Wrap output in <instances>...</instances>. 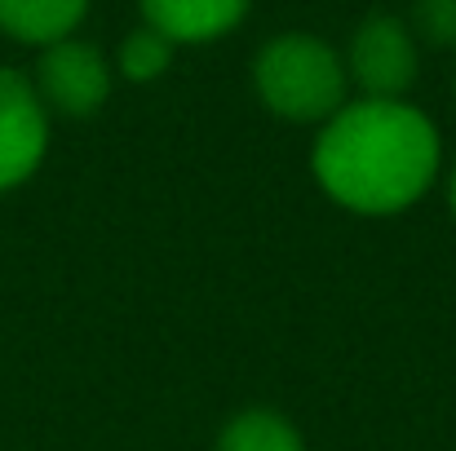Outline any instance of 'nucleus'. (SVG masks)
I'll return each instance as SVG.
<instances>
[{
  "instance_id": "4",
  "label": "nucleus",
  "mask_w": 456,
  "mask_h": 451,
  "mask_svg": "<svg viewBox=\"0 0 456 451\" xmlns=\"http://www.w3.org/2000/svg\"><path fill=\"white\" fill-rule=\"evenodd\" d=\"M31 85H36L45 111H58L67 120H85V116L102 111V102L111 98V62L98 44L71 36V40L40 49Z\"/></svg>"
},
{
  "instance_id": "11",
  "label": "nucleus",
  "mask_w": 456,
  "mask_h": 451,
  "mask_svg": "<svg viewBox=\"0 0 456 451\" xmlns=\"http://www.w3.org/2000/svg\"><path fill=\"white\" fill-rule=\"evenodd\" d=\"M448 204H452V213H456V164H452V173H448Z\"/></svg>"
},
{
  "instance_id": "3",
  "label": "nucleus",
  "mask_w": 456,
  "mask_h": 451,
  "mask_svg": "<svg viewBox=\"0 0 456 451\" xmlns=\"http://www.w3.org/2000/svg\"><path fill=\"white\" fill-rule=\"evenodd\" d=\"M341 62H346V76L363 89V98H377V102H403V93L417 85V71H421L417 36L408 18L399 13H368L350 31V49Z\"/></svg>"
},
{
  "instance_id": "9",
  "label": "nucleus",
  "mask_w": 456,
  "mask_h": 451,
  "mask_svg": "<svg viewBox=\"0 0 456 451\" xmlns=\"http://www.w3.org/2000/svg\"><path fill=\"white\" fill-rule=\"evenodd\" d=\"M173 53H177V44H168L159 31H151V27L142 22L138 31H129V36L120 40V49H116V71H120L129 85H151V80H159V76L173 67Z\"/></svg>"
},
{
  "instance_id": "6",
  "label": "nucleus",
  "mask_w": 456,
  "mask_h": 451,
  "mask_svg": "<svg viewBox=\"0 0 456 451\" xmlns=\"http://www.w3.org/2000/svg\"><path fill=\"white\" fill-rule=\"evenodd\" d=\"M138 4L142 22L168 44H213L248 18L253 0H138Z\"/></svg>"
},
{
  "instance_id": "7",
  "label": "nucleus",
  "mask_w": 456,
  "mask_h": 451,
  "mask_svg": "<svg viewBox=\"0 0 456 451\" xmlns=\"http://www.w3.org/2000/svg\"><path fill=\"white\" fill-rule=\"evenodd\" d=\"M89 0H0V31L22 44H58L71 40L85 22Z\"/></svg>"
},
{
  "instance_id": "1",
  "label": "nucleus",
  "mask_w": 456,
  "mask_h": 451,
  "mask_svg": "<svg viewBox=\"0 0 456 451\" xmlns=\"http://www.w3.org/2000/svg\"><path fill=\"white\" fill-rule=\"evenodd\" d=\"M310 168L350 213L390 217L417 204L439 173V133L408 102H346L314 138Z\"/></svg>"
},
{
  "instance_id": "10",
  "label": "nucleus",
  "mask_w": 456,
  "mask_h": 451,
  "mask_svg": "<svg viewBox=\"0 0 456 451\" xmlns=\"http://www.w3.org/2000/svg\"><path fill=\"white\" fill-rule=\"evenodd\" d=\"M408 27H412L417 44L456 49V0H412Z\"/></svg>"
},
{
  "instance_id": "2",
  "label": "nucleus",
  "mask_w": 456,
  "mask_h": 451,
  "mask_svg": "<svg viewBox=\"0 0 456 451\" xmlns=\"http://www.w3.org/2000/svg\"><path fill=\"white\" fill-rule=\"evenodd\" d=\"M346 80L341 53L310 31H284L253 58V89L262 107L289 125H328L346 107Z\"/></svg>"
},
{
  "instance_id": "5",
  "label": "nucleus",
  "mask_w": 456,
  "mask_h": 451,
  "mask_svg": "<svg viewBox=\"0 0 456 451\" xmlns=\"http://www.w3.org/2000/svg\"><path fill=\"white\" fill-rule=\"evenodd\" d=\"M49 150V111L36 93V85L0 67V195L22 186Z\"/></svg>"
},
{
  "instance_id": "8",
  "label": "nucleus",
  "mask_w": 456,
  "mask_h": 451,
  "mask_svg": "<svg viewBox=\"0 0 456 451\" xmlns=\"http://www.w3.org/2000/svg\"><path fill=\"white\" fill-rule=\"evenodd\" d=\"M217 451H305L302 434L280 416V412H240L226 421V430L217 434Z\"/></svg>"
}]
</instances>
